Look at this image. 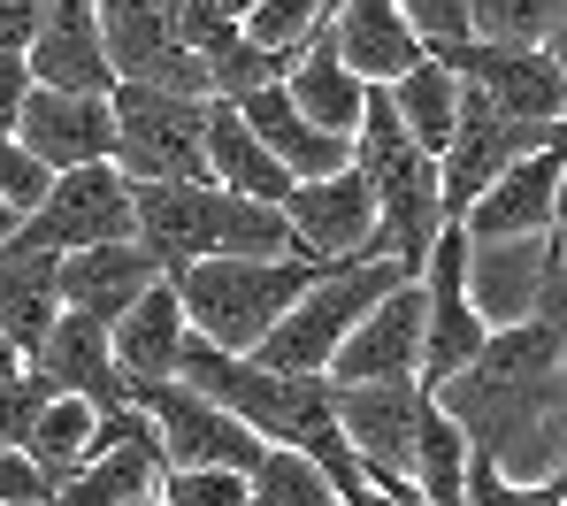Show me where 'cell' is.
I'll return each instance as SVG.
<instances>
[{"mask_svg": "<svg viewBox=\"0 0 567 506\" xmlns=\"http://www.w3.org/2000/svg\"><path fill=\"white\" fill-rule=\"evenodd\" d=\"M430 62H445L453 85H461L468 101H483L491 115H506V123L553 131L567 115V78L553 70L545 47H483V39H461V47L430 54Z\"/></svg>", "mask_w": 567, "mask_h": 506, "instance_id": "obj_8", "label": "cell"}, {"mask_svg": "<svg viewBox=\"0 0 567 506\" xmlns=\"http://www.w3.org/2000/svg\"><path fill=\"white\" fill-rule=\"evenodd\" d=\"M545 54H553V70H560V78H567V16H560V31L545 39Z\"/></svg>", "mask_w": 567, "mask_h": 506, "instance_id": "obj_44", "label": "cell"}, {"mask_svg": "<svg viewBox=\"0 0 567 506\" xmlns=\"http://www.w3.org/2000/svg\"><path fill=\"white\" fill-rule=\"evenodd\" d=\"M399 285H414L399 261H338V269H315L307 277V292L277 314V330L261 338V369H284V376H322L330 369V353L346 345V330L383 300V292H399Z\"/></svg>", "mask_w": 567, "mask_h": 506, "instance_id": "obj_6", "label": "cell"}, {"mask_svg": "<svg viewBox=\"0 0 567 506\" xmlns=\"http://www.w3.org/2000/svg\"><path fill=\"white\" fill-rule=\"evenodd\" d=\"M185 345H192V330H185V307H177V292H169V277H162L154 292H138V300L107 322V353H115L123 392H138V384H169L177 361H185Z\"/></svg>", "mask_w": 567, "mask_h": 506, "instance_id": "obj_20", "label": "cell"}, {"mask_svg": "<svg viewBox=\"0 0 567 506\" xmlns=\"http://www.w3.org/2000/svg\"><path fill=\"white\" fill-rule=\"evenodd\" d=\"M154 484H162L154 422H146L138 406H123V414H100L93 461H85V468H78L47 506H131V499H146Z\"/></svg>", "mask_w": 567, "mask_h": 506, "instance_id": "obj_17", "label": "cell"}, {"mask_svg": "<svg viewBox=\"0 0 567 506\" xmlns=\"http://www.w3.org/2000/svg\"><path fill=\"white\" fill-rule=\"evenodd\" d=\"M54 269L62 254L31 246L23 230L0 246V338L16 345V361H31L47 345V330L62 322V292H54Z\"/></svg>", "mask_w": 567, "mask_h": 506, "instance_id": "obj_25", "label": "cell"}, {"mask_svg": "<svg viewBox=\"0 0 567 506\" xmlns=\"http://www.w3.org/2000/svg\"><path fill=\"white\" fill-rule=\"evenodd\" d=\"M39 16H47V0H0V54H23Z\"/></svg>", "mask_w": 567, "mask_h": 506, "instance_id": "obj_42", "label": "cell"}, {"mask_svg": "<svg viewBox=\"0 0 567 506\" xmlns=\"http://www.w3.org/2000/svg\"><path fill=\"white\" fill-rule=\"evenodd\" d=\"M199 154H207V185L215 193H230V200H261V207H284L291 193V177H284V162L238 123V107L230 101H207V131H199Z\"/></svg>", "mask_w": 567, "mask_h": 506, "instance_id": "obj_28", "label": "cell"}, {"mask_svg": "<svg viewBox=\"0 0 567 506\" xmlns=\"http://www.w3.org/2000/svg\"><path fill=\"white\" fill-rule=\"evenodd\" d=\"M131 506H162V499H154V492H146V499H131Z\"/></svg>", "mask_w": 567, "mask_h": 506, "instance_id": "obj_47", "label": "cell"}, {"mask_svg": "<svg viewBox=\"0 0 567 506\" xmlns=\"http://www.w3.org/2000/svg\"><path fill=\"white\" fill-rule=\"evenodd\" d=\"M54 492H47V476L31 468V453H8L0 445V506H47Z\"/></svg>", "mask_w": 567, "mask_h": 506, "instance_id": "obj_41", "label": "cell"}, {"mask_svg": "<svg viewBox=\"0 0 567 506\" xmlns=\"http://www.w3.org/2000/svg\"><path fill=\"white\" fill-rule=\"evenodd\" d=\"M23 238L47 254H85V246H115L131 238V177L115 162L93 169H62L47 185V200L23 215Z\"/></svg>", "mask_w": 567, "mask_h": 506, "instance_id": "obj_14", "label": "cell"}, {"mask_svg": "<svg viewBox=\"0 0 567 506\" xmlns=\"http://www.w3.org/2000/svg\"><path fill=\"white\" fill-rule=\"evenodd\" d=\"M47 400H54V384H47L39 369H16V376L0 384V445H8V453H23V437H31V422H39Z\"/></svg>", "mask_w": 567, "mask_h": 506, "instance_id": "obj_37", "label": "cell"}, {"mask_svg": "<svg viewBox=\"0 0 567 506\" xmlns=\"http://www.w3.org/2000/svg\"><path fill=\"white\" fill-rule=\"evenodd\" d=\"M154 499L162 506H246V476H230V468H162Z\"/></svg>", "mask_w": 567, "mask_h": 506, "instance_id": "obj_35", "label": "cell"}, {"mask_svg": "<svg viewBox=\"0 0 567 506\" xmlns=\"http://www.w3.org/2000/svg\"><path fill=\"white\" fill-rule=\"evenodd\" d=\"M131 406L154 422V453H162V468H230V476H254L261 453H269L246 422H230L215 400L185 392L177 376H169V384H138Z\"/></svg>", "mask_w": 567, "mask_h": 506, "instance_id": "obj_9", "label": "cell"}, {"mask_svg": "<svg viewBox=\"0 0 567 506\" xmlns=\"http://www.w3.org/2000/svg\"><path fill=\"white\" fill-rule=\"evenodd\" d=\"M284 101L299 107L315 131H330V138H353V131H361V101H369V85L338 62L330 23L299 47V62H291V78H284Z\"/></svg>", "mask_w": 567, "mask_h": 506, "instance_id": "obj_29", "label": "cell"}, {"mask_svg": "<svg viewBox=\"0 0 567 506\" xmlns=\"http://www.w3.org/2000/svg\"><path fill=\"white\" fill-rule=\"evenodd\" d=\"M422 392H437L445 376H461L475 353H483V338H491V322L468 307V230L461 223H445L437 230V246H430V261H422Z\"/></svg>", "mask_w": 567, "mask_h": 506, "instance_id": "obj_10", "label": "cell"}, {"mask_svg": "<svg viewBox=\"0 0 567 506\" xmlns=\"http://www.w3.org/2000/svg\"><path fill=\"white\" fill-rule=\"evenodd\" d=\"M399 16L422 39V54H445V47L468 39V0H399Z\"/></svg>", "mask_w": 567, "mask_h": 506, "instance_id": "obj_38", "label": "cell"}, {"mask_svg": "<svg viewBox=\"0 0 567 506\" xmlns=\"http://www.w3.org/2000/svg\"><path fill=\"white\" fill-rule=\"evenodd\" d=\"M23 93H31V70H23V54H0V138H16Z\"/></svg>", "mask_w": 567, "mask_h": 506, "instance_id": "obj_43", "label": "cell"}, {"mask_svg": "<svg viewBox=\"0 0 567 506\" xmlns=\"http://www.w3.org/2000/svg\"><path fill=\"white\" fill-rule=\"evenodd\" d=\"M115 169L131 185H207V101L192 93H162V85H115Z\"/></svg>", "mask_w": 567, "mask_h": 506, "instance_id": "obj_7", "label": "cell"}, {"mask_svg": "<svg viewBox=\"0 0 567 506\" xmlns=\"http://www.w3.org/2000/svg\"><path fill=\"white\" fill-rule=\"evenodd\" d=\"M93 16L115 85H162V93L207 101V78H199L192 47L177 39V23H169V0H93Z\"/></svg>", "mask_w": 567, "mask_h": 506, "instance_id": "obj_13", "label": "cell"}, {"mask_svg": "<svg viewBox=\"0 0 567 506\" xmlns=\"http://www.w3.org/2000/svg\"><path fill=\"white\" fill-rule=\"evenodd\" d=\"M430 400L453 414L475 461L506 484H560L567 476V338L545 322H506L483 338L461 376Z\"/></svg>", "mask_w": 567, "mask_h": 506, "instance_id": "obj_1", "label": "cell"}, {"mask_svg": "<svg viewBox=\"0 0 567 506\" xmlns=\"http://www.w3.org/2000/svg\"><path fill=\"white\" fill-rule=\"evenodd\" d=\"M545 238H553V230H545ZM545 238H468V307L491 330L529 322L537 277H545Z\"/></svg>", "mask_w": 567, "mask_h": 506, "instance_id": "obj_27", "label": "cell"}, {"mask_svg": "<svg viewBox=\"0 0 567 506\" xmlns=\"http://www.w3.org/2000/svg\"><path fill=\"white\" fill-rule=\"evenodd\" d=\"M560 177H567V146H545V154L514 162V169L461 215V230H468V238H545V230H553V207H560Z\"/></svg>", "mask_w": 567, "mask_h": 506, "instance_id": "obj_22", "label": "cell"}, {"mask_svg": "<svg viewBox=\"0 0 567 506\" xmlns=\"http://www.w3.org/2000/svg\"><path fill=\"white\" fill-rule=\"evenodd\" d=\"M177 384L199 392V400H215L230 422H246L261 445L307 453V445L330 430V384H322V376H284V369L246 361V353H215V345H199V338H192L185 361H177Z\"/></svg>", "mask_w": 567, "mask_h": 506, "instance_id": "obj_4", "label": "cell"}, {"mask_svg": "<svg viewBox=\"0 0 567 506\" xmlns=\"http://www.w3.org/2000/svg\"><path fill=\"white\" fill-rule=\"evenodd\" d=\"M284 223L299 238V254L315 269H338V261H369V238H377V200L361 185V169L346 162L338 177H307L284 193Z\"/></svg>", "mask_w": 567, "mask_h": 506, "instance_id": "obj_15", "label": "cell"}, {"mask_svg": "<svg viewBox=\"0 0 567 506\" xmlns=\"http://www.w3.org/2000/svg\"><path fill=\"white\" fill-rule=\"evenodd\" d=\"M560 484H567V476H560Z\"/></svg>", "mask_w": 567, "mask_h": 506, "instance_id": "obj_48", "label": "cell"}, {"mask_svg": "<svg viewBox=\"0 0 567 506\" xmlns=\"http://www.w3.org/2000/svg\"><path fill=\"white\" fill-rule=\"evenodd\" d=\"M23 369H39L54 392L85 400L93 414H123V406H131L123 376H115V353H107V322H93V314H70V307H62V322L47 330V345H39Z\"/></svg>", "mask_w": 567, "mask_h": 506, "instance_id": "obj_21", "label": "cell"}, {"mask_svg": "<svg viewBox=\"0 0 567 506\" xmlns=\"http://www.w3.org/2000/svg\"><path fill=\"white\" fill-rule=\"evenodd\" d=\"M162 285V269H154V254L138 246V238H115V246H85V254H62V269H54V292L70 314H93V322H115L123 307L138 300V292H154Z\"/></svg>", "mask_w": 567, "mask_h": 506, "instance_id": "obj_24", "label": "cell"}, {"mask_svg": "<svg viewBox=\"0 0 567 506\" xmlns=\"http://www.w3.org/2000/svg\"><path fill=\"white\" fill-rule=\"evenodd\" d=\"M461 506H567V484H506L491 461L468 453V492H461Z\"/></svg>", "mask_w": 567, "mask_h": 506, "instance_id": "obj_36", "label": "cell"}, {"mask_svg": "<svg viewBox=\"0 0 567 506\" xmlns=\"http://www.w3.org/2000/svg\"><path fill=\"white\" fill-rule=\"evenodd\" d=\"M315 261H192L169 277V292L185 307V330L215 353H261V338L277 330V314L307 292Z\"/></svg>", "mask_w": 567, "mask_h": 506, "instance_id": "obj_5", "label": "cell"}, {"mask_svg": "<svg viewBox=\"0 0 567 506\" xmlns=\"http://www.w3.org/2000/svg\"><path fill=\"white\" fill-rule=\"evenodd\" d=\"M545 146H567L560 123L553 131H529V123H506V115H491L483 101L461 93V123H453V146L437 154V200H445V223H461L514 162H529V154H545Z\"/></svg>", "mask_w": 567, "mask_h": 506, "instance_id": "obj_12", "label": "cell"}, {"mask_svg": "<svg viewBox=\"0 0 567 506\" xmlns=\"http://www.w3.org/2000/svg\"><path fill=\"white\" fill-rule=\"evenodd\" d=\"M330 47L361 85H399L422 62V39L406 31L399 0H330Z\"/></svg>", "mask_w": 567, "mask_h": 506, "instance_id": "obj_23", "label": "cell"}, {"mask_svg": "<svg viewBox=\"0 0 567 506\" xmlns=\"http://www.w3.org/2000/svg\"><path fill=\"white\" fill-rule=\"evenodd\" d=\"M383 93H391L399 131H406L430 162L453 146V123H461V85H453V70H445V62H430V54H422V62H414L399 85H383Z\"/></svg>", "mask_w": 567, "mask_h": 506, "instance_id": "obj_30", "label": "cell"}, {"mask_svg": "<svg viewBox=\"0 0 567 506\" xmlns=\"http://www.w3.org/2000/svg\"><path fill=\"white\" fill-rule=\"evenodd\" d=\"M567 0H468V39L483 47H545L560 31Z\"/></svg>", "mask_w": 567, "mask_h": 506, "instance_id": "obj_32", "label": "cell"}, {"mask_svg": "<svg viewBox=\"0 0 567 506\" xmlns=\"http://www.w3.org/2000/svg\"><path fill=\"white\" fill-rule=\"evenodd\" d=\"M422 376H391V384H330V422L353 445L369 484H406L414 468V422H422Z\"/></svg>", "mask_w": 567, "mask_h": 506, "instance_id": "obj_11", "label": "cell"}, {"mask_svg": "<svg viewBox=\"0 0 567 506\" xmlns=\"http://www.w3.org/2000/svg\"><path fill=\"white\" fill-rule=\"evenodd\" d=\"M16 146L47 177L115 162V107L100 101V93H47V85H31L23 93V115H16Z\"/></svg>", "mask_w": 567, "mask_h": 506, "instance_id": "obj_16", "label": "cell"}, {"mask_svg": "<svg viewBox=\"0 0 567 506\" xmlns=\"http://www.w3.org/2000/svg\"><path fill=\"white\" fill-rule=\"evenodd\" d=\"M529 322H545V330H560V338H567V230L545 238V277H537V307H529Z\"/></svg>", "mask_w": 567, "mask_h": 506, "instance_id": "obj_39", "label": "cell"}, {"mask_svg": "<svg viewBox=\"0 0 567 506\" xmlns=\"http://www.w3.org/2000/svg\"><path fill=\"white\" fill-rule=\"evenodd\" d=\"M16 230H23V215H16V207L0 200V246H8V238H16Z\"/></svg>", "mask_w": 567, "mask_h": 506, "instance_id": "obj_45", "label": "cell"}, {"mask_svg": "<svg viewBox=\"0 0 567 506\" xmlns=\"http://www.w3.org/2000/svg\"><path fill=\"white\" fill-rule=\"evenodd\" d=\"M238 107V123L269 146L284 162V177L291 185H307V177H338L346 162H353V138H330V131H315L299 107L284 101V85H261V93H246V101H230Z\"/></svg>", "mask_w": 567, "mask_h": 506, "instance_id": "obj_26", "label": "cell"}, {"mask_svg": "<svg viewBox=\"0 0 567 506\" xmlns=\"http://www.w3.org/2000/svg\"><path fill=\"white\" fill-rule=\"evenodd\" d=\"M47 185H54V177H47V169H39L16 138H0V200L16 207V215H31V207L47 200Z\"/></svg>", "mask_w": 567, "mask_h": 506, "instance_id": "obj_40", "label": "cell"}, {"mask_svg": "<svg viewBox=\"0 0 567 506\" xmlns=\"http://www.w3.org/2000/svg\"><path fill=\"white\" fill-rule=\"evenodd\" d=\"M246 506H338V492L322 484V468L291 445H269L261 468L246 476Z\"/></svg>", "mask_w": 567, "mask_h": 506, "instance_id": "obj_33", "label": "cell"}, {"mask_svg": "<svg viewBox=\"0 0 567 506\" xmlns=\"http://www.w3.org/2000/svg\"><path fill=\"white\" fill-rule=\"evenodd\" d=\"M322 23H330V0H254V8L238 16V31H246L254 47H269V54H299Z\"/></svg>", "mask_w": 567, "mask_h": 506, "instance_id": "obj_34", "label": "cell"}, {"mask_svg": "<svg viewBox=\"0 0 567 506\" xmlns=\"http://www.w3.org/2000/svg\"><path fill=\"white\" fill-rule=\"evenodd\" d=\"M414 369H422V285H399L346 330L322 384H391V376H414Z\"/></svg>", "mask_w": 567, "mask_h": 506, "instance_id": "obj_18", "label": "cell"}, {"mask_svg": "<svg viewBox=\"0 0 567 506\" xmlns=\"http://www.w3.org/2000/svg\"><path fill=\"white\" fill-rule=\"evenodd\" d=\"M131 238L154 254L162 277L192 261H307L284 207L230 200L215 185H131Z\"/></svg>", "mask_w": 567, "mask_h": 506, "instance_id": "obj_2", "label": "cell"}, {"mask_svg": "<svg viewBox=\"0 0 567 506\" xmlns=\"http://www.w3.org/2000/svg\"><path fill=\"white\" fill-rule=\"evenodd\" d=\"M353 169L377 200V238H369V261H399L406 277H422L437 230H445V200H437V162L399 131L391 93L369 85L361 101V131H353Z\"/></svg>", "mask_w": 567, "mask_h": 506, "instance_id": "obj_3", "label": "cell"}, {"mask_svg": "<svg viewBox=\"0 0 567 506\" xmlns=\"http://www.w3.org/2000/svg\"><path fill=\"white\" fill-rule=\"evenodd\" d=\"M553 230H567V177H560V207H553Z\"/></svg>", "mask_w": 567, "mask_h": 506, "instance_id": "obj_46", "label": "cell"}, {"mask_svg": "<svg viewBox=\"0 0 567 506\" xmlns=\"http://www.w3.org/2000/svg\"><path fill=\"white\" fill-rule=\"evenodd\" d=\"M23 70H31V85H47V93H115V70H107V54H100V16L93 0H47V16H39V31H31V47H23Z\"/></svg>", "mask_w": 567, "mask_h": 506, "instance_id": "obj_19", "label": "cell"}, {"mask_svg": "<svg viewBox=\"0 0 567 506\" xmlns=\"http://www.w3.org/2000/svg\"><path fill=\"white\" fill-rule=\"evenodd\" d=\"M93 430H100V414L85 400H70V392H54V400L39 406V422H31V437H23V453H31V468L47 476V492H62V484L93 461Z\"/></svg>", "mask_w": 567, "mask_h": 506, "instance_id": "obj_31", "label": "cell"}]
</instances>
